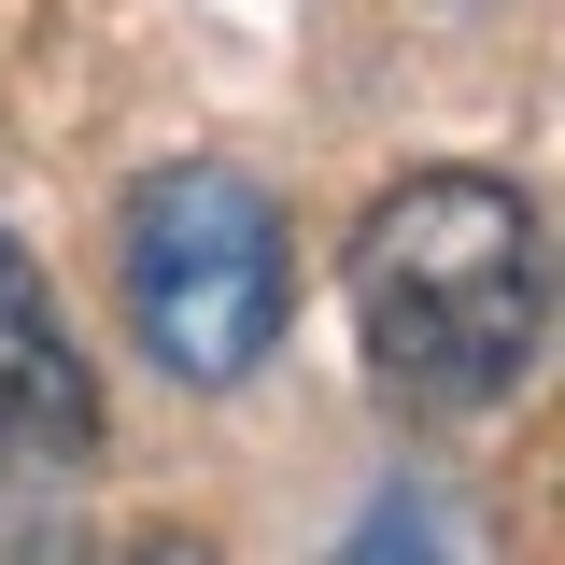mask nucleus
<instances>
[{
    "mask_svg": "<svg viewBox=\"0 0 565 565\" xmlns=\"http://www.w3.org/2000/svg\"><path fill=\"white\" fill-rule=\"evenodd\" d=\"M353 326L411 411H494L552 340V226L494 170H411L353 226Z\"/></svg>",
    "mask_w": 565,
    "mask_h": 565,
    "instance_id": "f257e3e1",
    "label": "nucleus"
},
{
    "mask_svg": "<svg viewBox=\"0 0 565 565\" xmlns=\"http://www.w3.org/2000/svg\"><path fill=\"white\" fill-rule=\"evenodd\" d=\"M128 326L170 382H255L297 326V226L255 170H156L128 199Z\"/></svg>",
    "mask_w": 565,
    "mask_h": 565,
    "instance_id": "f03ea898",
    "label": "nucleus"
},
{
    "mask_svg": "<svg viewBox=\"0 0 565 565\" xmlns=\"http://www.w3.org/2000/svg\"><path fill=\"white\" fill-rule=\"evenodd\" d=\"M85 452H99V382H85L43 269L0 241V481H43V467H85Z\"/></svg>",
    "mask_w": 565,
    "mask_h": 565,
    "instance_id": "7ed1b4c3",
    "label": "nucleus"
}]
</instances>
